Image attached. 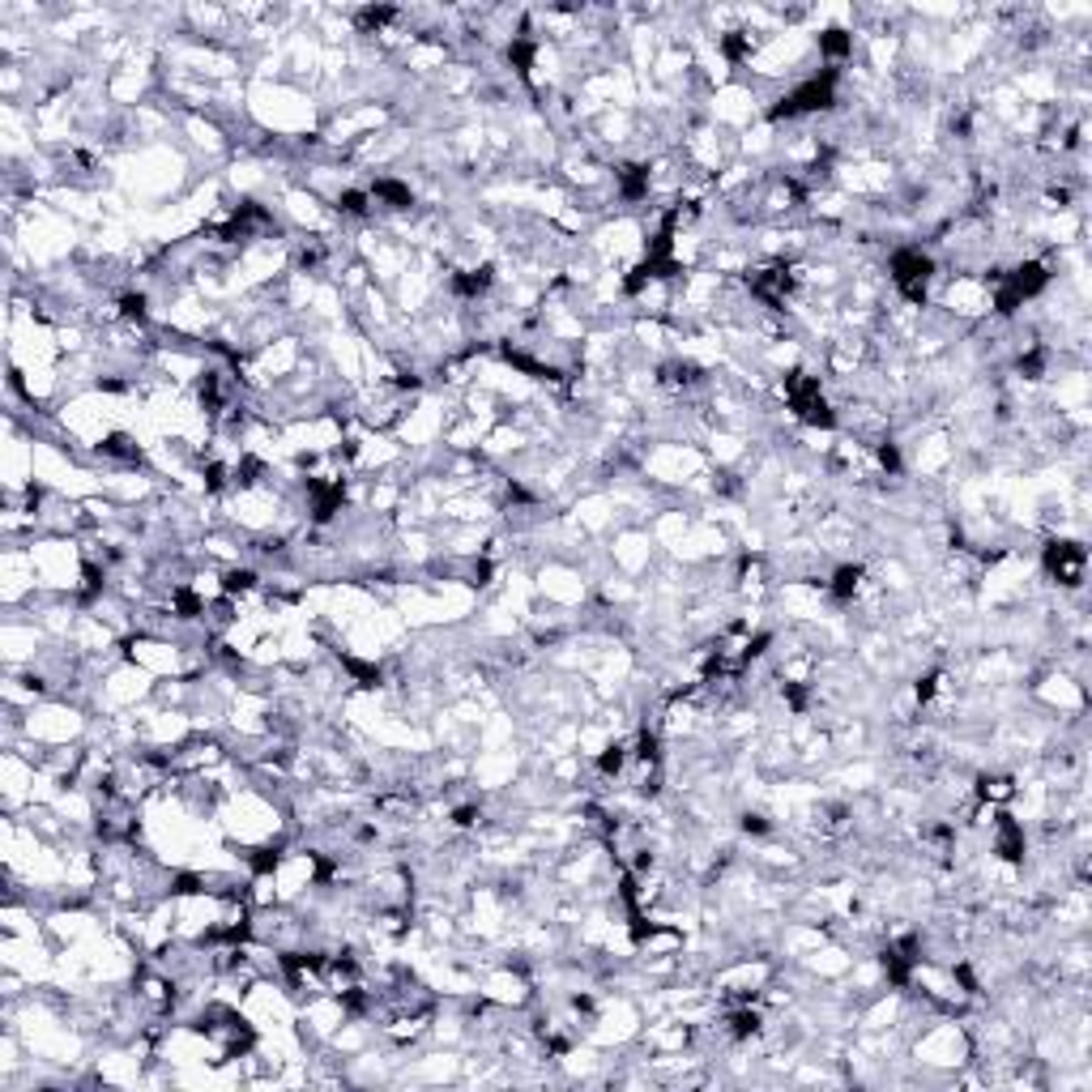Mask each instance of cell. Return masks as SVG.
Instances as JSON below:
<instances>
[{
  "mask_svg": "<svg viewBox=\"0 0 1092 1092\" xmlns=\"http://www.w3.org/2000/svg\"><path fill=\"white\" fill-rule=\"evenodd\" d=\"M1046 568H1050V577H1058L1063 585H1080L1084 546H1080V542H1050V546H1046Z\"/></svg>",
  "mask_w": 1092,
  "mask_h": 1092,
  "instance_id": "cell-1",
  "label": "cell"
},
{
  "mask_svg": "<svg viewBox=\"0 0 1092 1092\" xmlns=\"http://www.w3.org/2000/svg\"><path fill=\"white\" fill-rule=\"evenodd\" d=\"M858 585H863V568L845 563V568L832 577V597H836V602H849V597L858 593Z\"/></svg>",
  "mask_w": 1092,
  "mask_h": 1092,
  "instance_id": "cell-2",
  "label": "cell"
}]
</instances>
